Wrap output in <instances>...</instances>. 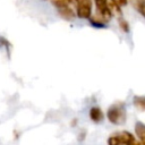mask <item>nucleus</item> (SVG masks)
<instances>
[{
	"mask_svg": "<svg viewBox=\"0 0 145 145\" xmlns=\"http://www.w3.org/2000/svg\"><path fill=\"white\" fill-rule=\"evenodd\" d=\"M126 145H140V143H139L138 140H136V138H135V137H133V138H131V139H130Z\"/></svg>",
	"mask_w": 145,
	"mask_h": 145,
	"instance_id": "obj_11",
	"label": "nucleus"
},
{
	"mask_svg": "<svg viewBox=\"0 0 145 145\" xmlns=\"http://www.w3.org/2000/svg\"><path fill=\"white\" fill-rule=\"evenodd\" d=\"M121 7H125V6H127L128 5V2H129V0H116Z\"/></svg>",
	"mask_w": 145,
	"mask_h": 145,
	"instance_id": "obj_12",
	"label": "nucleus"
},
{
	"mask_svg": "<svg viewBox=\"0 0 145 145\" xmlns=\"http://www.w3.org/2000/svg\"><path fill=\"white\" fill-rule=\"evenodd\" d=\"M118 25H119L120 29L123 33H129L130 32V25L123 16H118Z\"/></svg>",
	"mask_w": 145,
	"mask_h": 145,
	"instance_id": "obj_8",
	"label": "nucleus"
},
{
	"mask_svg": "<svg viewBox=\"0 0 145 145\" xmlns=\"http://www.w3.org/2000/svg\"><path fill=\"white\" fill-rule=\"evenodd\" d=\"M106 117L109 119V121L113 125H122L126 121V110L123 108L122 103H116L113 105H111L108 109L106 112Z\"/></svg>",
	"mask_w": 145,
	"mask_h": 145,
	"instance_id": "obj_2",
	"label": "nucleus"
},
{
	"mask_svg": "<svg viewBox=\"0 0 145 145\" xmlns=\"http://www.w3.org/2000/svg\"><path fill=\"white\" fill-rule=\"evenodd\" d=\"M93 0H77L75 6L76 17L80 19H89L93 15Z\"/></svg>",
	"mask_w": 145,
	"mask_h": 145,
	"instance_id": "obj_3",
	"label": "nucleus"
},
{
	"mask_svg": "<svg viewBox=\"0 0 145 145\" xmlns=\"http://www.w3.org/2000/svg\"><path fill=\"white\" fill-rule=\"evenodd\" d=\"M135 133L140 145H145V125L143 122H136Z\"/></svg>",
	"mask_w": 145,
	"mask_h": 145,
	"instance_id": "obj_5",
	"label": "nucleus"
},
{
	"mask_svg": "<svg viewBox=\"0 0 145 145\" xmlns=\"http://www.w3.org/2000/svg\"><path fill=\"white\" fill-rule=\"evenodd\" d=\"M89 118L95 123L101 122L103 120V118H104V114H103V111L101 110V108H99V106H92L89 109Z\"/></svg>",
	"mask_w": 145,
	"mask_h": 145,
	"instance_id": "obj_4",
	"label": "nucleus"
},
{
	"mask_svg": "<svg viewBox=\"0 0 145 145\" xmlns=\"http://www.w3.org/2000/svg\"><path fill=\"white\" fill-rule=\"evenodd\" d=\"M133 103L136 106V109H138L140 111H145V96H143V95L134 96Z\"/></svg>",
	"mask_w": 145,
	"mask_h": 145,
	"instance_id": "obj_7",
	"label": "nucleus"
},
{
	"mask_svg": "<svg viewBox=\"0 0 145 145\" xmlns=\"http://www.w3.org/2000/svg\"><path fill=\"white\" fill-rule=\"evenodd\" d=\"M95 12L88 19L95 28H104L112 19L113 15L122 16V7L116 0H93Z\"/></svg>",
	"mask_w": 145,
	"mask_h": 145,
	"instance_id": "obj_1",
	"label": "nucleus"
},
{
	"mask_svg": "<svg viewBox=\"0 0 145 145\" xmlns=\"http://www.w3.org/2000/svg\"><path fill=\"white\" fill-rule=\"evenodd\" d=\"M129 3L145 19V0H129Z\"/></svg>",
	"mask_w": 145,
	"mask_h": 145,
	"instance_id": "obj_6",
	"label": "nucleus"
},
{
	"mask_svg": "<svg viewBox=\"0 0 145 145\" xmlns=\"http://www.w3.org/2000/svg\"><path fill=\"white\" fill-rule=\"evenodd\" d=\"M108 145H122V140H121V136L120 133L113 134L108 138Z\"/></svg>",
	"mask_w": 145,
	"mask_h": 145,
	"instance_id": "obj_9",
	"label": "nucleus"
},
{
	"mask_svg": "<svg viewBox=\"0 0 145 145\" xmlns=\"http://www.w3.org/2000/svg\"><path fill=\"white\" fill-rule=\"evenodd\" d=\"M0 48L5 49L7 52H9V49L11 48V44L9 43V41L7 39H5L3 36H0Z\"/></svg>",
	"mask_w": 145,
	"mask_h": 145,
	"instance_id": "obj_10",
	"label": "nucleus"
}]
</instances>
